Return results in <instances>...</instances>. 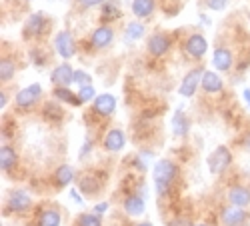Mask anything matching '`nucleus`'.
I'll return each mask as SVG.
<instances>
[{"label":"nucleus","mask_w":250,"mask_h":226,"mask_svg":"<svg viewBox=\"0 0 250 226\" xmlns=\"http://www.w3.org/2000/svg\"><path fill=\"white\" fill-rule=\"evenodd\" d=\"M170 48V36H166L164 32H156L148 38V50L152 56H162Z\"/></svg>","instance_id":"9d476101"},{"label":"nucleus","mask_w":250,"mask_h":226,"mask_svg":"<svg viewBox=\"0 0 250 226\" xmlns=\"http://www.w3.org/2000/svg\"><path fill=\"white\" fill-rule=\"evenodd\" d=\"M78 186L84 194H96L102 188V178H96L94 174H84L78 180Z\"/></svg>","instance_id":"6ab92c4d"},{"label":"nucleus","mask_w":250,"mask_h":226,"mask_svg":"<svg viewBox=\"0 0 250 226\" xmlns=\"http://www.w3.org/2000/svg\"><path fill=\"white\" fill-rule=\"evenodd\" d=\"M168 226H190V222L188 220H186V218H174Z\"/></svg>","instance_id":"e433bc0d"},{"label":"nucleus","mask_w":250,"mask_h":226,"mask_svg":"<svg viewBox=\"0 0 250 226\" xmlns=\"http://www.w3.org/2000/svg\"><path fill=\"white\" fill-rule=\"evenodd\" d=\"M228 202L232 206H238V208H244L250 204V190L244 188V186H232L228 190Z\"/></svg>","instance_id":"2eb2a0df"},{"label":"nucleus","mask_w":250,"mask_h":226,"mask_svg":"<svg viewBox=\"0 0 250 226\" xmlns=\"http://www.w3.org/2000/svg\"><path fill=\"white\" fill-rule=\"evenodd\" d=\"M108 210V202H100V204H94V212L96 214H104Z\"/></svg>","instance_id":"f704fd0d"},{"label":"nucleus","mask_w":250,"mask_h":226,"mask_svg":"<svg viewBox=\"0 0 250 226\" xmlns=\"http://www.w3.org/2000/svg\"><path fill=\"white\" fill-rule=\"evenodd\" d=\"M50 80L56 84V88L58 86H68V84H72L74 82V70H72V66L70 64H60V66H56L54 70H52V74H50Z\"/></svg>","instance_id":"1a4fd4ad"},{"label":"nucleus","mask_w":250,"mask_h":226,"mask_svg":"<svg viewBox=\"0 0 250 226\" xmlns=\"http://www.w3.org/2000/svg\"><path fill=\"white\" fill-rule=\"evenodd\" d=\"M208 50V42L202 34H192L188 40H186V54L192 58H202Z\"/></svg>","instance_id":"9b49d317"},{"label":"nucleus","mask_w":250,"mask_h":226,"mask_svg":"<svg viewBox=\"0 0 250 226\" xmlns=\"http://www.w3.org/2000/svg\"><path fill=\"white\" fill-rule=\"evenodd\" d=\"M78 96H80V100H82V102H88V100L96 98V96H94V86H84V88H80Z\"/></svg>","instance_id":"473e14b6"},{"label":"nucleus","mask_w":250,"mask_h":226,"mask_svg":"<svg viewBox=\"0 0 250 226\" xmlns=\"http://www.w3.org/2000/svg\"><path fill=\"white\" fill-rule=\"evenodd\" d=\"M202 68H194V70H190L188 74L184 76V80H182V84H180V88H178V92L182 94V96H186V98H190L194 92H196V88H198V84H202Z\"/></svg>","instance_id":"423d86ee"},{"label":"nucleus","mask_w":250,"mask_h":226,"mask_svg":"<svg viewBox=\"0 0 250 226\" xmlns=\"http://www.w3.org/2000/svg\"><path fill=\"white\" fill-rule=\"evenodd\" d=\"M54 48L62 58H72L76 54V44H74V38L68 30H60L54 38Z\"/></svg>","instance_id":"7ed1b4c3"},{"label":"nucleus","mask_w":250,"mask_h":226,"mask_svg":"<svg viewBox=\"0 0 250 226\" xmlns=\"http://www.w3.org/2000/svg\"><path fill=\"white\" fill-rule=\"evenodd\" d=\"M32 206V198L24 190H14L8 194L6 200V210L10 212H26Z\"/></svg>","instance_id":"20e7f679"},{"label":"nucleus","mask_w":250,"mask_h":226,"mask_svg":"<svg viewBox=\"0 0 250 226\" xmlns=\"http://www.w3.org/2000/svg\"><path fill=\"white\" fill-rule=\"evenodd\" d=\"M126 38L128 40H138V38H142L144 36V24L142 22H128L126 24Z\"/></svg>","instance_id":"c85d7f7f"},{"label":"nucleus","mask_w":250,"mask_h":226,"mask_svg":"<svg viewBox=\"0 0 250 226\" xmlns=\"http://www.w3.org/2000/svg\"><path fill=\"white\" fill-rule=\"evenodd\" d=\"M44 26H46V18L42 12H34L30 14V18L26 20L24 24V38H36L44 32Z\"/></svg>","instance_id":"6e6552de"},{"label":"nucleus","mask_w":250,"mask_h":226,"mask_svg":"<svg viewBox=\"0 0 250 226\" xmlns=\"http://www.w3.org/2000/svg\"><path fill=\"white\" fill-rule=\"evenodd\" d=\"M116 18H120L118 0H106L102 6V20H116Z\"/></svg>","instance_id":"393cba45"},{"label":"nucleus","mask_w":250,"mask_h":226,"mask_svg":"<svg viewBox=\"0 0 250 226\" xmlns=\"http://www.w3.org/2000/svg\"><path fill=\"white\" fill-rule=\"evenodd\" d=\"M146 208V204H144V198L136 196V194H130L126 200H124V212L130 214V216H140Z\"/></svg>","instance_id":"412c9836"},{"label":"nucleus","mask_w":250,"mask_h":226,"mask_svg":"<svg viewBox=\"0 0 250 226\" xmlns=\"http://www.w3.org/2000/svg\"><path fill=\"white\" fill-rule=\"evenodd\" d=\"M92 82V76L84 70H74V84H78L80 88H84V86H92L90 84Z\"/></svg>","instance_id":"c756f323"},{"label":"nucleus","mask_w":250,"mask_h":226,"mask_svg":"<svg viewBox=\"0 0 250 226\" xmlns=\"http://www.w3.org/2000/svg\"><path fill=\"white\" fill-rule=\"evenodd\" d=\"M208 168H210L212 174H222L232 162V154L226 146H218L210 156H208Z\"/></svg>","instance_id":"f03ea898"},{"label":"nucleus","mask_w":250,"mask_h":226,"mask_svg":"<svg viewBox=\"0 0 250 226\" xmlns=\"http://www.w3.org/2000/svg\"><path fill=\"white\" fill-rule=\"evenodd\" d=\"M56 184H58V186H62V188H64V186H68V184L74 180V168L70 166V164H62V166L56 170Z\"/></svg>","instance_id":"b1692460"},{"label":"nucleus","mask_w":250,"mask_h":226,"mask_svg":"<svg viewBox=\"0 0 250 226\" xmlns=\"http://www.w3.org/2000/svg\"><path fill=\"white\" fill-rule=\"evenodd\" d=\"M6 102H8V96H6V92H2V94H0V106H6Z\"/></svg>","instance_id":"4c0bfd02"},{"label":"nucleus","mask_w":250,"mask_h":226,"mask_svg":"<svg viewBox=\"0 0 250 226\" xmlns=\"http://www.w3.org/2000/svg\"><path fill=\"white\" fill-rule=\"evenodd\" d=\"M16 160H18V154H16V150L12 146L4 144L2 148H0V166H2L4 172L12 170L16 166Z\"/></svg>","instance_id":"aec40b11"},{"label":"nucleus","mask_w":250,"mask_h":226,"mask_svg":"<svg viewBox=\"0 0 250 226\" xmlns=\"http://www.w3.org/2000/svg\"><path fill=\"white\" fill-rule=\"evenodd\" d=\"M176 174H178V168L170 160H158L154 164V184H156V192L160 196H168L176 180Z\"/></svg>","instance_id":"f257e3e1"},{"label":"nucleus","mask_w":250,"mask_h":226,"mask_svg":"<svg viewBox=\"0 0 250 226\" xmlns=\"http://www.w3.org/2000/svg\"><path fill=\"white\" fill-rule=\"evenodd\" d=\"M220 220L224 226H244L248 220V214L244 208L238 206H226L220 210Z\"/></svg>","instance_id":"39448f33"},{"label":"nucleus","mask_w":250,"mask_h":226,"mask_svg":"<svg viewBox=\"0 0 250 226\" xmlns=\"http://www.w3.org/2000/svg\"><path fill=\"white\" fill-rule=\"evenodd\" d=\"M54 96H56L58 100H62V102H68V104H72V106H80V104H82L80 96L72 94V92H70L68 88H64V86L54 88Z\"/></svg>","instance_id":"a878e982"},{"label":"nucleus","mask_w":250,"mask_h":226,"mask_svg":"<svg viewBox=\"0 0 250 226\" xmlns=\"http://www.w3.org/2000/svg\"><path fill=\"white\" fill-rule=\"evenodd\" d=\"M188 130H190V120H188V116H186L182 110H176L174 116H172V132H174V136L182 138V136L188 134Z\"/></svg>","instance_id":"dca6fc26"},{"label":"nucleus","mask_w":250,"mask_h":226,"mask_svg":"<svg viewBox=\"0 0 250 226\" xmlns=\"http://www.w3.org/2000/svg\"><path fill=\"white\" fill-rule=\"evenodd\" d=\"M154 6H156L154 0H132V12H134V16H138V18L150 16V14L154 12Z\"/></svg>","instance_id":"5701e85b"},{"label":"nucleus","mask_w":250,"mask_h":226,"mask_svg":"<svg viewBox=\"0 0 250 226\" xmlns=\"http://www.w3.org/2000/svg\"><path fill=\"white\" fill-rule=\"evenodd\" d=\"M244 98H246V104L250 108V88H244Z\"/></svg>","instance_id":"ea45409f"},{"label":"nucleus","mask_w":250,"mask_h":226,"mask_svg":"<svg viewBox=\"0 0 250 226\" xmlns=\"http://www.w3.org/2000/svg\"><path fill=\"white\" fill-rule=\"evenodd\" d=\"M124 144H126V136H124V132L120 128H112L104 136V148L108 152H118L124 148Z\"/></svg>","instance_id":"f8f14e48"},{"label":"nucleus","mask_w":250,"mask_h":226,"mask_svg":"<svg viewBox=\"0 0 250 226\" xmlns=\"http://www.w3.org/2000/svg\"><path fill=\"white\" fill-rule=\"evenodd\" d=\"M204 2H206V6L210 8V10H222V8L228 6L230 0H204Z\"/></svg>","instance_id":"2f4dec72"},{"label":"nucleus","mask_w":250,"mask_h":226,"mask_svg":"<svg viewBox=\"0 0 250 226\" xmlns=\"http://www.w3.org/2000/svg\"><path fill=\"white\" fill-rule=\"evenodd\" d=\"M116 108V98L112 94H100L96 96L94 100V110L100 114V116H110Z\"/></svg>","instance_id":"4468645a"},{"label":"nucleus","mask_w":250,"mask_h":226,"mask_svg":"<svg viewBox=\"0 0 250 226\" xmlns=\"http://www.w3.org/2000/svg\"><path fill=\"white\" fill-rule=\"evenodd\" d=\"M70 194H72V198H74V200H76L78 204H82V198H80V194H78V190H72Z\"/></svg>","instance_id":"58836bf2"},{"label":"nucleus","mask_w":250,"mask_h":226,"mask_svg":"<svg viewBox=\"0 0 250 226\" xmlns=\"http://www.w3.org/2000/svg\"><path fill=\"white\" fill-rule=\"evenodd\" d=\"M212 64L216 66V70H222V72L230 70V66H232V54H230V50H228V48H216L214 56H212Z\"/></svg>","instance_id":"f3484780"},{"label":"nucleus","mask_w":250,"mask_h":226,"mask_svg":"<svg viewBox=\"0 0 250 226\" xmlns=\"http://www.w3.org/2000/svg\"><path fill=\"white\" fill-rule=\"evenodd\" d=\"M76 226H102V220L96 212H84L78 216Z\"/></svg>","instance_id":"cd10ccee"},{"label":"nucleus","mask_w":250,"mask_h":226,"mask_svg":"<svg viewBox=\"0 0 250 226\" xmlns=\"http://www.w3.org/2000/svg\"><path fill=\"white\" fill-rule=\"evenodd\" d=\"M90 148H92V138L88 136L86 142H84V148H82V152H80V156H86V154L90 152Z\"/></svg>","instance_id":"c9c22d12"},{"label":"nucleus","mask_w":250,"mask_h":226,"mask_svg":"<svg viewBox=\"0 0 250 226\" xmlns=\"http://www.w3.org/2000/svg\"><path fill=\"white\" fill-rule=\"evenodd\" d=\"M14 72H16V62H14L12 58L4 56V58H2V62H0V80H2V82H8V80L14 76Z\"/></svg>","instance_id":"bb28decb"},{"label":"nucleus","mask_w":250,"mask_h":226,"mask_svg":"<svg viewBox=\"0 0 250 226\" xmlns=\"http://www.w3.org/2000/svg\"><path fill=\"white\" fill-rule=\"evenodd\" d=\"M202 88L210 94H216L222 90V78L216 74V72H210V70H204L202 74Z\"/></svg>","instance_id":"a211bd4d"},{"label":"nucleus","mask_w":250,"mask_h":226,"mask_svg":"<svg viewBox=\"0 0 250 226\" xmlns=\"http://www.w3.org/2000/svg\"><path fill=\"white\" fill-rule=\"evenodd\" d=\"M134 226H152L150 222H140V224H134Z\"/></svg>","instance_id":"a19ab883"},{"label":"nucleus","mask_w":250,"mask_h":226,"mask_svg":"<svg viewBox=\"0 0 250 226\" xmlns=\"http://www.w3.org/2000/svg\"><path fill=\"white\" fill-rule=\"evenodd\" d=\"M44 114L52 120H60L62 116H64V110H62L58 104H54V102H48V104L44 106Z\"/></svg>","instance_id":"7c9ffc66"},{"label":"nucleus","mask_w":250,"mask_h":226,"mask_svg":"<svg viewBox=\"0 0 250 226\" xmlns=\"http://www.w3.org/2000/svg\"><path fill=\"white\" fill-rule=\"evenodd\" d=\"M112 38H114V32H112L110 26H98L90 34V44L96 46V48H104V46H108L112 42Z\"/></svg>","instance_id":"ddd939ff"},{"label":"nucleus","mask_w":250,"mask_h":226,"mask_svg":"<svg viewBox=\"0 0 250 226\" xmlns=\"http://www.w3.org/2000/svg\"><path fill=\"white\" fill-rule=\"evenodd\" d=\"M60 222H62V216L58 208H42L36 224L38 226H60Z\"/></svg>","instance_id":"4be33fe9"},{"label":"nucleus","mask_w":250,"mask_h":226,"mask_svg":"<svg viewBox=\"0 0 250 226\" xmlns=\"http://www.w3.org/2000/svg\"><path fill=\"white\" fill-rule=\"evenodd\" d=\"M40 94H42V86H40V84L26 86V88H22V90H18V94H16V104H18L20 108H28V106H32L34 102L40 98Z\"/></svg>","instance_id":"0eeeda50"},{"label":"nucleus","mask_w":250,"mask_h":226,"mask_svg":"<svg viewBox=\"0 0 250 226\" xmlns=\"http://www.w3.org/2000/svg\"><path fill=\"white\" fill-rule=\"evenodd\" d=\"M76 2L82 6V8H92V6H96V4H104V2H106V0H76Z\"/></svg>","instance_id":"72a5a7b5"},{"label":"nucleus","mask_w":250,"mask_h":226,"mask_svg":"<svg viewBox=\"0 0 250 226\" xmlns=\"http://www.w3.org/2000/svg\"><path fill=\"white\" fill-rule=\"evenodd\" d=\"M194 226H210V224H204V222H198V224H194Z\"/></svg>","instance_id":"79ce46f5"}]
</instances>
